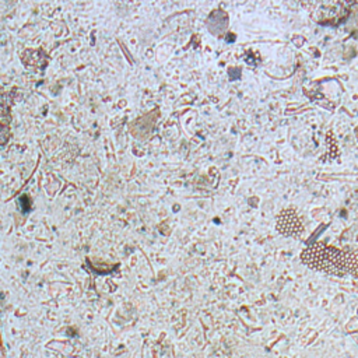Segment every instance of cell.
I'll return each instance as SVG.
<instances>
[{
    "label": "cell",
    "mask_w": 358,
    "mask_h": 358,
    "mask_svg": "<svg viewBox=\"0 0 358 358\" xmlns=\"http://www.w3.org/2000/svg\"><path fill=\"white\" fill-rule=\"evenodd\" d=\"M301 259L306 266L323 273L334 275L351 274L358 277L357 253H348L333 246L316 243L305 249L301 255Z\"/></svg>",
    "instance_id": "obj_1"
},
{
    "label": "cell",
    "mask_w": 358,
    "mask_h": 358,
    "mask_svg": "<svg viewBox=\"0 0 358 358\" xmlns=\"http://www.w3.org/2000/svg\"><path fill=\"white\" fill-rule=\"evenodd\" d=\"M309 15L320 24H337L347 18L357 0H299Z\"/></svg>",
    "instance_id": "obj_2"
}]
</instances>
